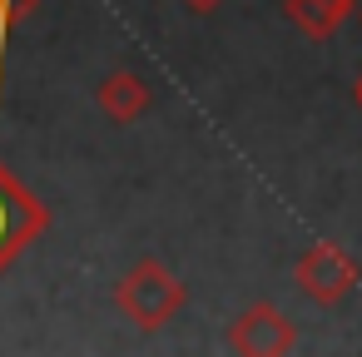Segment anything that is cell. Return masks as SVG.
<instances>
[{
    "label": "cell",
    "mask_w": 362,
    "mask_h": 357,
    "mask_svg": "<svg viewBox=\"0 0 362 357\" xmlns=\"http://www.w3.org/2000/svg\"><path fill=\"white\" fill-rule=\"evenodd\" d=\"M115 303L134 317V327L154 332V327H164V322L184 308V283H179L164 263L144 258V263H134V268L124 273V283L115 288Z\"/></svg>",
    "instance_id": "6da1fadb"
},
{
    "label": "cell",
    "mask_w": 362,
    "mask_h": 357,
    "mask_svg": "<svg viewBox=\"0 0 362 357\" xmlns=\"http://www.w3.org/2000/svg\"><path fill=\"white\" fill-rule=\"evenodd\" d=\"M357 278H362V268H357L337 243H313V248L298 258V288H303V298H313V303H322V308L342 303V298L357 288Z\"/></svg>",
    "instance_id": "7a4b0ae2"
},
{
    "label": "cell",
    "mask_w": 362,
    "mask_h": 357,
    "mask_svg": "<svg viewBox=\"0 0 362 357\" xmlns=\"http://www.w3.org/2000/svg\"><path fill=\"white\" fill-rule=\"evenodd\" d=\"M228 347L233 352H248V357H283L298 347V332L293 322L273 308V303H253L233 327H228Z\"/></svg>",
    "instance_id": "3957f363"
},
{
    "label": "cell",
    "mask_w": 362,
    "mask_h": 357,
    "mask_svg": "<svg viewBox=\"0 0 362 357\" xmlns=\"http://www.w3.org/2000/svg\"><path fill=\"white\" fill-rule=\"evenodd\" d=\"M50 218H45V209L0 169V268H6L40 228H45Z\"/></svg>",
    "instance_id": "277c9868"
},
{
    "label": "cell",
    "mask_w": 362,
    "mask_h": 357,
    "mask_svg": "<svg viewBox=\"0 0 362 357\" xmlns=\"http://www.w3.org/2000/svg\"><path fill=\"white\" fill-rule=\"evenodd\" d=\"M100 110H105V119H115V124H134L144 110H149V85L139 80V75H129V70H115V75H105L100 80Z\"/></svg>",
    "instance_id": "5b68a950"
},
{
    "label": "cell",
    "mask_w": 362,
    "mask_h": 357,
    "mask_svg": "<svg viewBox=\"0 0 362 357\" xmlns=\"http://www.w3.org/2000/svg\"><path fill=\"white\" fill-rule=\"evenodd\" d=\"M352 6H357V0H283L288 21H293L303 35H313V40H327V35L352 16Z\"/></svg>",
    "instance_id": "8992f818"
},
{
    "label": "cell",
    "mask_w": 362,
    "mask_h": 357,
    "mask_svg": "<svg viewBox=\"0 0 362 357\" xmlns=\"http://www.w3.org/2000/svg\"><path fill=\"white\" fill-rule=\"evenodd\" d=\"M35 6H40V0H0V25H11V30H16Z\"/></svg>",
    "instance_id": "52a82bcc"
},
{
    "label": "cell",
    "mask_w": 362,
    "mask_h": 357,
    "mask_svg": "<svg viewBox=\"0 0 362 357\" xmlns=\"http://www.w3.org/2000/svg\"><path fill=\"white\" fill-rule=\"evenodd\" d=\"M179 6H189L194 16H214V11L223 6V0H179Z\"/></svg>",
    "instance_id": "ba28073f"
},
{
    "label": "cell",
    "mask_w": 362,
    "mask_h": 357,
    "mask_svg": "<svg viewBox=\"0 0 362 357\" xmlns=\"http://www.w3.org/2000/svg\"><path fill=\"white\" fill-rule=\"evenodd\" d=\"M357 105H362V80H357Z\"/></svg>",
    "instance_id": "9c48e42d"
}]
</instances>
